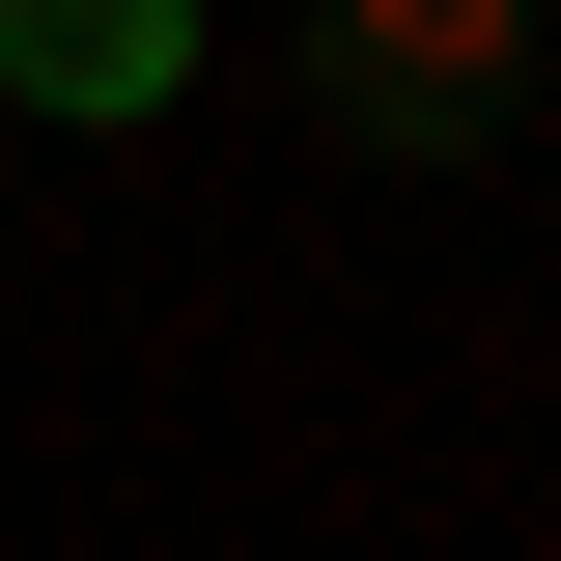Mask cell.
Here are the masks:
<instances>
[{
  "instance_id": "1",
  "label": "cell",
  "mask_w": 561,
  "mask_h": 561,
  "mask_svg": "<svg viewBox=\"0 0 561 561\" xmlns=\"http://www.w3.org/2000/svg\"><path fill=\"white\" fill-rule=\"evenodd\" d=\"M309 113L393 140V169H478V140L534 113V28H505V0H337V28H309Z\"/></svg>"
},
{
  "instance_id": "2",
  "label": "cell",
  "mask_w": 561,
  "mask_h": 561,
  "mask_svg": "<svg viewBox=\"0 0 561 561\" xmlns=\"http://www.w3.org/2000/svg\"><path fill=\"white\" fill-rule=\"evenodd\" d=\"M0 84L28 113H169L197 84V0H0Z\"/></svg>"
}]
</instances>
